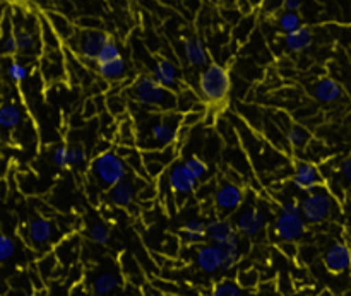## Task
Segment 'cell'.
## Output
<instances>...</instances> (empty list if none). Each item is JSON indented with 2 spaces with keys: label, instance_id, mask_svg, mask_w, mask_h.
<instances>
[{
  "label": "cell",
  "instance_id": "cell-1",
  "mask_svg": "<svg viewBox=\"0 0 351 296\" xmlns=\"http://www.w3.org/2000/svg\"><path fill=\"white\" fill-rule=\"evenodd\" d=\"M136 146L144 149H161L178 143L182 130V113L149 112L144 110L134 119Z\"/></svg>",
  "mask_w": 351,
  "mask_h": 296
},
{
  "label": "cell",
  "instance_id": "cell-2",
  "mask_svg": "<svg viewBox=\"0 0 351 296\" xmlns=\"http://www.w3.org/2000/svg\"><path fill=\"white\" fill-rule=\"evenodd\" d=\"M127 96L139 108L149 112H177V95L154 81L151 74H143L130 84Z\"/></svg>",
  "mask_w": 351,
  "mask_h": 296
},
{
  "label": "cell",
  "instance_id": "cell-3",
  "mask_svg": "<svg viewBox=\"0 0 351 296\" xmlns=\"http://www.w3.org/2000/svg\"><path fill=\"white\" fill-rule=\"evenodd\" d=\"M130 175L132 171L117 151L106 149L96 154L95 160L89 161V177L93 184L103 192H108L113 185L125 180Z\"/></svg>",
  "mask_w": 351,
  "mask_h": 296
},
{
  "label": "cell",
  "instance_id": "cell-4",
  "mask_svg": "<svg viewBox=\"0 0 351 296\" xmlns=\"http://www.w3.org/2000/svg\"><path fill=\"white\" fill-rule=\"evenodd\" d=\"M232 91V75L221 64L211 62L208 67L201 69L197 77V95L201 101L208 105H223Z\"/></svg>",
  "mask_w": 351,
  "mask_h": 296
},
{
  "label": "cell",
  "instance_id": "cell-5",
  "mask_svg": "<svg viewBox=\"0 0 351 296\" xmlns=\"http://www.w3.org/2000/svg\"><path fill=\"white\" fill-rule=\"evenodd\" d=\"M12 14V29L17 43V55L34 58L43 53L40 38V19L38 14L16 9Z\"/></svg>",
  "mask_w": 351,
  "mask_h": 296
},
{
  "label": "cell",
  "instance_id": "cell-6",
  "mask_svg": "<svg viewBox=\"0 0 351 296\" xmlns=\"http://www.w3.org/2000/svg\"><path fill=\"white\" fill-rule=\"evenodd\" d=\"M336 209H338V202L329 188H326V185L311 194H305V197L300 201L302 218L307 225H321V223L329 221L335 216Z\"/></svg>",
  "mask_w": 351,
  "mask_h": 296
},
{
  "label": "cell",
  "instance_id": "cell-7",
  "mask_svg": "<svg viewBox=\"0 0 351 296\" xmlns=\"http://www.w3.org/2000/svg\"><path fill=\"white\" fill-rule=\"evenodd\" d=\"M110 38H112V34L105 29H82V27H75L71 40L65 41L64 45H67L69 50L74 51L77 58H81V62L96 65V57H98L101 47Z\"/></svg>",
  "mask_w": 351,
  "mask_h": 296
},
{
  "label": "cell",
  "instance_id": "cell-8",
  "mask_svg": "<svg viewBox=\"0 0 351 296\" xmlns=\"http://www.w3.org/2000/svg\"><path fill=\"white\" fill-rule=\"evenodd\" d=\"M235 225L237 232L242 238L247 240H259L266 233L267 225H269V212L259 204H247L242 206L235 212Z\"/></svg>",
  "mask_w": 351,
  "mask_h": 296
},
{
  "label": "cell",
  "instance_id": "cell-9",
  "mask_svg": "<svg viewBox=\"0 0 351 296\" xmlns=\"http://www.w3.org/2000/svg\"><path fill=\"white\" fill-rule=\"evenodd\" d=\"M213 202H215V209L221 218H230L245 202V190L235 182H221L218 188H215Z\"/></svg>",
  "mask_w": 351,
  "mask_h": 296
},
{
  "label": "cell",
  "instance_id": "cell-10",
  "mask_svg": "<svg viewBox=\"0 0 351 296\" xmlns=\"http://www.w3.org/2000/svg\"><path fill=\"white\" fill-rule=\"evenodd\" d=\"M165 180H167L168 188L173 194L175 201H178V204H182V201L197 192L199 182L192 177V173L185 168L184 163H171L165 173Z\"/></svg>",
  "mask_w": 351,
  "mask_h": 296
},
{
  "label": "cell",
  "instance_id": "cell-11",
  "mask_svg": "<svg viewBox=\"0 0 351 296\" xmlns=\"http://www.w3.org/2000/svg\"><path fill=\"white\" fill-rule=\"evenodd\" d=\"M291 185L298 192L311 194L324 185V175L321 168L308 160H297L293 166V175H291Z\"/></svg>",
  "mask_w": 351,
  "mask_h": 296
},
{
  "label": "cell",
  "instance_id": "cell-12",
  "mask_svg": "<svg viewBox=\"0 0 351 296\" xmlns=\"http://www.w3.org/2000/svg\"><path fill=\"white\" fill-rule=\"evenodd\" d=\"M144 178L141 177H127L125 180L119 182L117 185H113L108 192H106V197H108V202L115 208L120 209H132V206L137 202V197H139V188L141 185L144 184Z\"/></svg>",
  "mask_w": 351,
  "mask_h": 296
},
{
  "label": "cell",
  "instance_id": "cell-13",
  "mask_svg": "<svg viewBox=\"0 0 351 296\" xmlns=\"http://www.w3.org/2000/svg\"><path fill=\"white\" fill-rule=\"evenodd\" d=\"M308 225L302 214H283L278 212L273 225V233L280 242H300L307 235Z\"/></svg>",
  "mask_w": 351,
  "mask_h": 296
},
{
  "label": "cell",
  "instance_id": "cell-14",
  "mask_svg": "<svg viewBox=\"0 0 351 296\" xmlns=\"http://www.w3.org/2000/svg\"><path fill=\"white\" fill-rule=\"evenodd\" d=\"M57 238V226L48 218H33L26 226V240L34 249L51 245Z\"/></svg>",
  "mask_w": 351,
  "mask_h": 296
},
{
  "label": "cell",
  "instance_id": "cell-15",
  "mask_svg": "<svg viewBox=\"0 0 351 296\" xmlns=\"http://www.w3.org/2000/svg\"><path fill=\"white\" fill-rule=\"evenodd\" d=\"M326 269L331 274H345L351 269V247L345 242H335L322 256Z\"/></svg>",
  "mask_w": 351,
  "mask_h": 296
},
{
  "label": "cell",
  "instance_id": "cell-16",
  "mask_svg": "<svg viewBox=\"0 0 351 296\" xmlns=\"http://www.w3.org/2000/svg\"><path fill=\"white\" fill-rule=\"evenodd\" d=\"M151 77L173 92H177L178 89L184 88V86H182L178 67L173 62L168 60V58L165 57H158L156 60H154L153 67H151Z\"/></svg>",
  "mask_w": 351,
  "mask_h": 296
},
{
  "label": "cell",
  "instance_id": "cell-17",
  "mask_svg": "<svg viewBox=\"0 0 351 296\" xmlns=\"http://www.w3.org/2000/svg\"><path fill=\"white\" fill-rule=\"evenodd\" d=\"M312 96L315 98V101L322 103V105H336L341 99H345L346 92L341 82L336 81L335 77L326 75V77H321L319 81L314 82V86H312Z\"/></svg>",
  "mask_w": 351,
  "mask_h": 296
},
{
  "label": "cell",
  "instance_id": "cell-18",
  "mask_svg": "<svg viewBox=\"0 0 351 296\" xmlns=\"http://www.w3.org/2000/svg\"><path fill=\"white\" fill-rule=\"evenodd\" d=\"M182 51H184V58L191 67L204 69L211 64V53H209L208 47H206L204 40L199 36H187L184 38L182 43Z\"/></svg>",
  "mask_w": 351,
  "mask_h": 296
},
{
  "label": "cell",
  "instance_id": "cell-19",
  "mask_svg": "<svg viewBox=\"0 0 351 296\" xmlns=\"http://www.w3.org/2000/svg\"><path fill=\"white\" fill-rule=\"evenodd\" d=\"M239 235L233 221H230V218H213L206 223V240L209 243H215V245L221 247L226 242L233 240Z\"/></svg>",
  "mask_w": 351,
  "mask_h": 296
},
{
  "label": "cell",
  "instance_id": "cell-20",
  "mask_svg": "<svg viewBox=\"0 0 351 296\" xmlns=\"http://www.w3.org/2000/svg\"><path fill=\"white\" fill-rule=\"evenodd\" d=\"M194 262L199 271L206 274H216L221 271V250L215 243H204L195 250Z\"/></svg>",
  "mask_w": 351,
  "mask_h": 296
},
{
  "label": "cell",
  "instance_id": "cell-21",
  "mask_svg": "<svg viewBox=\"0 0 351 296\" xmlns=\"http://www.w3.org/2000/svg\"><path fill=\"white\" fill-rule=\"evenodd\" d=\"M40 72L45 81L53 82L58 79H64L65 75V62L64 50L58 51H43L40 55Z\"/></svg>",
  "mask_w": 351,
  "mask_h": 296
},
{
  "label": "cell",
  "instance_id": "cell-22",
  "mask_svg": "<svg viewBox=\"0 0 351 296\" xmlns=\"http://www.w3.org/2000/svg\"><path fill=\"white\" fill-rule=\"evenodd\" d=\"M312 43H314V31L308 26H304V24L298 29L287 33L283 36L285 48L291 53H304L312 47Z\"/></svg>",
  "mask_w": 351,
  "mask_h": 296
},
{
  "label": "cell",
  "instance_id": "cell-23",
  "mask_svg": "<svg viewBox=\"0 0 351 296\" xmlns=\"http://www.w3.org/2000/svg\"><path fill=\"white\" fill-rule=\"evenodd\" d=\"M17 43L12 29V14L5 10L0 19V57H16Z\"/></svg>",
  "mask_w": 351,
  "mask_h": 296
},
{
  "label": "cell",
  "instance_id": "cell-24",
  "mask_svg": "<svg viewBox=\"0 0 351 296\" xmlns=\"http://www.w3.org/2000/svg\"><path fill=\"white\" fill-rule=\"evenodd\" d=\"M95 71L103 81L106 82H120L127 77L129 72V65L123 57L113 58V60L103 62V64H96Z\"/></svg>",
  "mask_w": 351,
  "mask_h": 296
},
{
  "label": "cell",
  "instance_id": "cell-25",
  "mask_svg": "<svg viewBox=\"0 0 351 296\" xmlns=\"http://www.w3.org/2000/svg\"><path fill=\"white\" fill-rule=\"evenodd\" d=\"M122 286V276L117 271H103L91 281V291L96 296H110Z\"/></svg>",
  "mask_w": 351,
  "mask_h": 296
},
{
  "label": "cell",
  "instance_id": "cell-26",
  "mask_svg": "<svg viewBox=\"0 0 351 296\" xmlns=\"http://www.w3.org/2000/svg\"><path fill=\"white\" fill-rule=\"evenodd\" d=\"M283 134L287 147H290L291 151H304L312 140V132L302 123H290Z\"/></svg>",
  "mask_w": 351,
  "mask_h": 296
},
{
  "label": "cell",
  "instance_id": "cell-27",
  "mask_svg": "<svg viewBox=\"0 0 351 296\" xmlns=\"http://www.w3.org/2000/svg\"><path fill=\"white\" fill-rule=\"evenodd\" d=\"M219 250H221V271L223 273L233 271L242 259V236L237 235L235 238L219 247Z\"/></svg>",
  "mask_w": 351,
  "mask_h": 296
},
{
  "label": "cell",
  "instance_id": "cell-28",
  "mask_svg": "<svg viewBox=\"0 0 351 296\" xmlns=\"http://www.w3.org/2000/svg\"><path fill=\"white\" fill-rule=\"evenodd\" d=\"M23 110L17 103L7 101L0 105V130L2 132H12L23 123Z\"/></svg>",
  "mask_w": 351,
  "mask_h": 296
},
{
  "label": "cell",
  "instance_id": "cell-29",
  "mask_svg": "<svg viewBox=\"0 0 351 296\" xmlns=\"http://www.w3.org/2000/svg\"><path fill=\"white\" fill-rule=\"evenodd\" d=\"M41 14L47 17L48 23H50V26L53 27V31L58 34V38H60L64 43L67 40H71V36L74 34V31H75V24L69 19V16L58 12V10H43Z\"/></svg>",
  "mask_w": 351,
  "mask_h": 296
},
{
  "label": "cell",
  "instance_id": "cell-30",
  "mask_svg": "<svg viewBox=\"0 0 351 296\" xmlns=\"http://www.w3.org/2000/svg\"><path fill=\"white\" fill-rule=\"evenodd\" d=\"M38 19H40V38H41V47H43V51L64 50V41L58 38V34L55 33L53 27L50 26L47 17H45L41 12H38Z\"/></svg>",
  "mask_w": 351,
  "mask_h": 296
},
{
  "label": "cell",
  "instance_id": "cell-31",
  "mask_svg": "<svg viewBox=\"0 0 351 296\" xmlns=\"http://www.w3.org/2000/svg\"><path fill=\"white\" fill-rule=\"evenodd\" d=\"M5 62V75L10 82L14 84H23L29 79L31 69L26 62L19 60L16 57H0Z\"/></svg>",
  "mask_w": 351,
  "mask_h": 296
},
{
  "label": "cell",
  "instance_id": "cell-32",
  "mask_svg": "<svg viewBox=\"0 0 351 296\" xmlns=\"http://www.w3.org/2000/svg\"><path fill=\"white\" fill-rule=\"evenodd\" d=\"M141 154H143L144 163H156L168 168L171 163H175V158H177V144L161 147V149H144L141 151Z\"/></svg>",
  "mask_w": 351,
  "mask_h": 296
},
{
  "label": "cell",
  "instance_id": "cell-33",
  "mask_svg": "<svg viewBox=\"0 0 351 296\" xmlns=\"http://www.w3.org/2000/svg\"><path fill=\"white\" fill-rule=\"evenodd\" d=\"M180 236L187 243H202L206 240V223L199 218H192L180 226Z\"/></svg>",
  "mask_w": 351,
  "mask_h": 296
},
{
  "label": "cell",
  "instance_id": "cell-34",
  "mask_svg": "<svg viewBox=\"0 0 351 296\" xmlns=\"http://www.w3.org/2000/svg\"><path fill=\"white\" fill-rule=\"evenodd\" d=\"M69 166L74 170H84L86 166H89L88 149L84 147V144L75 143L69 146Z\"/></svg>",
  "mask_w": 351,
  "mask_h": 296
},
{
  "label": "cell",
  "instance_id": "cell-35",
  "mask_svg": "<svg viewBox=\"0 0 351 296\" xmlns=\"http://www.w3.org/2000/svg\"><path fill=\"white\" fill-rule=\"evenodd\" d=\"M278 29L281 31L283 34L291 33V31L298 29L302 26V16L300 12H290V10H281L278 14Z\"/></svg>",
  "mask_w": 351,
  "mask_h": 296
},
{
  "label": "cell",
  "instance_id": "cell-36",
  "mask_svg": "<svg viewBox=\"0 0 351 296\" xmlns=\"http://www.w3.org/2000/svg\"><path fill=\"white\" fill-rule=\"evenodd\" d=\"M88 236L95 245L106 247L112 242V230H110L105 223H93L88 230Z\"/></svg>",
  "mask_w": 351,
  "mask_h": 296
},
{
  "label": "cell",
  "instance_id": "cell-37",
  "mask_svg": "<svg viewBox=\"0 0 351 296\" xmlns=\"http://www.w3.org/2000/svg\"><path fill=\"white\" fill-rule=\"evenodd\" d=\"M182 163L185 164L189 171L192 173V177L195 178L197 182H204L206 178L209 177V166L206 164V161L199 156H189L185 158Z\"/></svg>",
  "mask_w": 351,
  "mask_h": 296
},
{
  "label": "cell",
  "instance_id": "cell-38",
  "mask_svg": "<svg viewBox=\"0 0 351 296\" xmlns=\"http://www.w3.org/2000/svg\"><path fill=\"white\" fill-rule=\"evenodd\" d=\"M175 95H177V112L178 113L189 112V110H192L194 106H197L199 103H202L201 98H199V95H195L194 91H191V89H187V88L178 89Z\"/></svg>",
  "mask_w": 351,
  "mask_h": 296
},
{
  "label": "cell",
  "instance_id": "cell-39",
  "mask_svg": "<svg viewBox=\"0 0 351 296\" xmlns=\"http://www.w3.org/2000/svg\"><path fill=\"white\" fill-rule=\"evenodd\" d=\"M211 296H247V291L235 280H221L213 288Z\"/></svg>",
  "mask_w": 351,
  "mask_h": 296
},
{
  "label": "cell",
  "instance_id": "cell-40",
  "mask_svg": "<svg viewBox=\"0 0 351 296\" xmlns=\"http://www.w3.org/2000/svg\"><path fill=\"white\" fill-rule=\"evenodd\" d=\"M119 137L122 146H136V127H134V120L130 116L120 122Z\"/></svg>",
  "mask_w": 351,
  "mask_h": 296
},
{
  "label": "cell",
  "instance_id": "cell-41",
  "mask_svg": "<svg viewBox=\"0 0 351 296\" xmlns=\"http://www.w3.org/2000/svg\"><path fill=\"white\" fill-rule=\"evenodd\" d=\"M119 57H122V51H120V47L115 41V38L112 36L105 45H103L101 50H99L98 57H96V64H103V62L113 60V58Z\"/></svg>",
  "mask_w": 351,
  "mask_h": 296
},
{
  "label": "cell",
  "instance_id": "cell-42",
  "mask_svg": "<svg viewBox=\"0 0 351 296\" xmlns=\"http://www.w3.org/2000/svg\"><path fill=\"white\" fill-rule=\"evenodd\" d=\"M206 116V108L202 106V103H199L197 106H194L189 112L182 113V129H191V127L197 125L199 122H202Z\"/></svg>",
  "mask_w": 351,
  "mask_h": 296
},
{
  "label": "cell",
  "instance_id": "cell-43",
  "mask_svg": "<svg viewBox=\"0 0 351 296\" xmlns=\"http://www.w3.org/2000/svg\"><path fill=\"white\" fill-rule=\"evenodd\" d=\"M237 283L243 288V290H256L259 286V273L256 269H245L240 271Z\"/></svg>",
  "mask_w": 351,
  "mask_h": 296
},
{
  "label": "cell",
  "instance_id": "cell-44",
  "mask_svg": "<svg viewBox=\"0 0 351 296\" xmlns=\"http://www.w3.org/2000/svg\"><path fill=\"white\" fill-rule=\"evenodd\" d=\"M16 250H17L16 242H14L10 236L0 233V264L12 259V257L16 256Z\"/></svg>",
  "mask_w": 351,
  "mask_h": 296
},
{
  "label": "cell",
  "instance_id": "cell-45",
  "mask_svg": "<svg viewBox=\"0 0 351 296\" xmlns=\"http://www.w3.org/2000/svg\"><path fill=\"white\" fill-rule=\"evenodd\" d=\"M51 163L55 164L60 170H67L69 166V146L62 144V146H57L51 153Z\"/></svg>",
  "mask_w": 351,
  "mask_h": 296
},
{
  "label": "cell",
  "instance_id": "cell-46",
  "mask_svg": "<svg viewBox=\"0 0 351 296\" xmlns=\"http://www.w3.org/2000/svg\"><path fill=\"white\" fill-rule=\"evenodd\" d=\"M75 27H82V29H103V23L98 17H79Z\"/></svg>",
  "mask_w": 351,
  "mask_h": 296
},
{
  "label": "cell",
  "instance_id": "cell-47",
  "mask_svg": "<svg viewBox=\"0 0 351 296\" xmlns=\"http://www.w3.org/2000/svg\"><path fill=\"white\" fill-rule=\"evenodd\" d=\"M280 212H283V214H302L300 202L295 201V199H288V201L281 202Z\"/></svg>",
  "mask_w": 351,
  "mask_h": 296
},
{
  "label": "cell",
  "instance_id": "cell-48",
  "mask_svg": "<svg viewBox=\"0 0 351 296\" xmlns=\"http://www.w3.org/2000/svg\"><path fill=\"white\" fill-rule=\"evenodd\" d=\"M304 7V0H281V9L290 12H300Z\"/></svg>",
  "mask_w": 351,
  "mask_h": 296
},
{
  "label": "cell",
  "instance_id": "cell-49",
  "mask_svg": "<svg viewBox=\"0 0 351 296\" xmlns=\"http://www.w3.org/2000/svg\"><path fill=\"white\" fill-rule=\"evenodd\" d=\"M280 250L285 254V256L290 257V259H295L298 254V249H297V245H295V242H281Z\"/></svg>",
  "mask_w": 351,
  "mask_h": 296
},
{
  "label": "cell",
  "instance_id": "cell-50",
  "mask_svg": "<svg viewBox=\"0 0 351 296\" xmlns=\"http://www.w3.org/2000/svg\"><path fill=\"white\" fill-rule=\"evenodd\" d=\"M339 171H341L343 180H345L348 185H351V156L345 158V160L341 161V168H339Z\"/></svg>",
  "mask_w": 351,
  "mask_h": 296
},
{
  "label": "cell",
  "instance_id": "cell-51",
  "mask_svg": "<svg viewBox=\"0 0 351 296\" xmlns=\"http://www.w3.org/2000/svg\"><path fill=\"white\" fill-rule=\"evenodd\" d=\"M259 296H283V293H280V291H274V290H266V291H263Z\"/></svg>",
  "mask_w": 351,
  "mask_h": 296
},
{
  "label": "cell",
  "instance_id": "cell-52",
  "mask_svg": "<svg viewBox=\"0 0 351 296\" xmlns=\"http://www.w3.org/2000/svg\"><path fill=\"white\" fill-rule=\"evenodd\" d=\"M319 296H332V295H331V291H322V293Z\"/></svg>",
  "mask_w": 351,
  "mask_h": 296
},
{
  "label": "cell",
  "instance_id": "cell-53",
  "mask_svg": "<svg viewBox=\"0 0 351 296\" xmlns=\"http://www.w3.org/2000/svg\"><path fill=\"white\" fill-rule=\"evenodd\" d=\"M127 296H139V295H134V293H130V295H127Z\"/></svg>",
  "mask_w": 351,
  "mask_h": 296
},
{
  "label": "cell",
  "instance_id": "cell-54",
  "mask_svg": "<svg viewBox=\"0 0 351 296\" xmlns=\"http://www.w3.org/2000/svg\"><path fill=\"white\" fill-rule=\"evenodd\" d=\"M250 2H252V5H254V3H256V2H257V0H250Z\"/></svg>",
  "mask_w": 351,
  "mask_h": 296
},
{
  "label": "cell",
  "instance_id": "cell-55",
  "mask_svg": "<svg viewBox=\"0 0 351 296\" xmlns=\"http://www.w3.org/2000/svg\"><path fill=\"white\" fill-rule=\"evenodd\" d=\"M0 19H2V14H0Z\"/></svg>",
  "mask_w": 351,
  "mask_h": 296
}]
</instances>
